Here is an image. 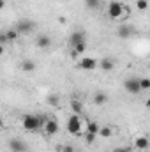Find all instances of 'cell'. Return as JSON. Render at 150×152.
<instances>
[{
  "label": "cell",
  "instance_id": "obj_1",
  "mask_svg": "<svg viewBox=\"0 0 150 152\" xmlns=\"http://www.w3.org/2000/svg\"><path fill=\"white\" fill-rule=\"evenodd\" d=\"M44 124H46V117H37V115H25L23 117V127L27 131H37Z\"/></svg>",
  "mask_w": 150,
  "mask_h": 152
},
{
  "label": "cell",
  "instance_id": "obj_2",
  "mask_svg": "<svg viewBox=\"0 0 150 152\" xmlns=\"http://www.w3.org/2000/svg\"><path fill=\"white\" fill-rule=\"evenodd\" d=\"M14 28H16L18 34H30V32L36 30V21H32V20H28V18H21V20L16 21Z\"/></svg>",
  "mask_w": 150,
  "mask_h": 152
},
{
  "label": "cell",
  "instance_id": "obj_3",
  "mask_svg": "<svg viewBox=\"0 0 150 152\" xmlns=\"http://www.w3.org/2000/svg\"><path fill=\"white\" fill-rule=\"evenodd\" d=\"M124 88L129 92V94H133V96H136V94H140V92H143V88H141V80L140 78H127L125 81H124Z\"/></svg>",
  "mask_w": 150,
  "mask_h": 152
},
{
  "label": "cell",
  "instance_id": "obj_4",
  "mask_svg": "<svg viewBox=\"0 0 150 152\" xmlns=\"http://www.w3.org/2000/svg\"><path fill=\"white\" fill-rule=\"evenodd\" d=\"M67 131L74 136L81 134V122H79V117L78 115H71L69 120H67Z\"/></svg>",
  "mask_w": 150,
  "mask_h": 152
},
{
  "label": "cell",
  "instance_id": "obj_5",
  "mask_svg": "<svg viewBox=\"0 0 150 152\" xmlns=\"http://www.w3.org/2000/svg\"><path fill=\"white\" fill-rule=\"evenodd\" d=\"M108 14H110V18H113V20L120 18V16L124 14V4H122V2H117V0H113L111 4L108 5Z\"/></svg>",
  "mask_w": 150,
  "mask_h": 152
},
{
  "label": "cell",
  "instance_id": "obj_6",
  "mask_svg": "<svg viewBox=\"0 0 150 152\" xmlns=\"http://www.w3.org/2000/svg\"><path fill=\"white\" fill-rule=\"evenodd\" d=\"M97 66H99V62H97L95 58H92V57H83V58L79 60V64H78V67L83 69V71H92V69H95Z\"/></svg>",
  "mask_w": 150,
  "mask_h": 152
},
{
  "label": "cell",
  "instance_id": "obj_7",
  "mask_svg": "<svg viewBox=\"0 0 150 152\" xmlns=\"http://www.w3.org/2000/svg\"><path fill=\"white\" fill-rule=\"evenodd\" d=\"M81 42H87V37H85V32H81V30H76L71 34V37H69V46L71 48H76L78 44H81Z\"/></svg>",
  "mask_w": 150,
  "mask_h": 152
},
{
  "label": "cell",
  "instance_id": "obj_8",
  "mask_svg": "<svg viewBox=\"0 0 150 152\" xmlns=\"http://www.w3.org/2000/svg\"><path fill=\"white\" fill-rule=\"evenodd\" d=\"M9 147H11L12 152H27V143H25L23 140H18V138L11 140V142H9Z\"/></svg>",
  "mask_w": 150,
  "mask_h": 152
},
{
  "label": "cell",
  "instance_id": "obj_9",
  "mask_svg": "<svg viewBox=\"0 0 150 152\" xmlns=\"http://www.w3.org/2000/svg\"><path fill=\"white\" fill-rule=\"evenodd\" d=\"M36 44H37V48H42V50H48L50 46H51V39L48 34H39L37 39H36Z\"/></svg>",
  "mask_w": 150,
  "mask_h": 152
},
{
  "label": "cell",
  "instance_id": "obj_10",
  "mask_svg": "<svg viewBox=\"0 0 150 152\" xmlns=\"http://www.w3.org/2000/svg\"><path fill=\"white\" fill-rule=\"evenodd\" d=\"M44 133L50 134V136L57 134V133H58V122H57V120H46V124H44Z\"/></svg>",
  "mask_w": 150,
  "mask_h": 152
},
{
  "label": "cell",
  "instance_id": "obj_11",
  "mask_svg": "<svg viewBox=\"0 0 150 152\" xmlns=\"http://www.w3.org/2000/svg\"><path fill=\"white\" fill-rule=\"evenodd\" d=\"M133 32H134V28H133L131 25H125V23H124V25L118 28L117 34H118V37L120 39H129L131 36H133Z\"/></svg>",
  "mask_w": 150,
  "mask_h": 152
},
{
  "label": "cell",
  "instance_id": "obj_12",
  "mask_svg": "<svg viewBox=\"0 0 150 152\" xmlns=\"http://www.w3.org/2000/svg\"><path fill=\"white\" fill-rule=\"evenodd\" d=\"M99 67H101L103 71H113V69H115V58H110V57L103 58V60L99 62Z\"/></svg>",
  "mask_w": 150,
  "mask_h": 152
},
{
  "label": "cell",
  "instance_id": "obj_13",
  "mask_svg": "<svg viewBox=\"0 0 150 152\" xmlns=\"http://www.w3.org/2000/svg\"><path fill=\"white\" fill-rule=\"evenodd\" d=\"M21 69H23L25 73H32V71L36 69L34 60H23V62H21Z\"/></svg>",
  "mask_w": 150,
  "mask_h": 152
},
{
  "label": "cell",
  "instance_id": "obj_14",
  "mask_svg": "<svg viewBox=\"0 0 150 152\" xmlns=\"http://www.w3.org/2000/svg\"><path fill=\"white\" fill-rule=\"evenodd\" d=\"M134 145H136L138 149H141V151H145V149H149V140H147L145 136H140V138H136V142H134Z\"/></svg>",
  "mask_w": 150,
  "mask_h": 152
},
{
  "label": "cell",
  "instance_id": "obj_15",
  "mask_svg": "<svg viewBox=\"0 0 150 152\" xmlns=\"http://www.w3.org/2000/svg\"><path fill=\"white\" fill-rule=\"evenodd\" d=\"M106 101H108V97H106L104 92H97V94L94 96V103H95V104H106Z\"/></svg>",
  "mask_w": 150,
  "mask_h": 152
},
{
  "label": "cell",
  "instance_id": "obj_16",
  "mask_svg": "<svg viewBox=\"0 0 150 152\" xmlns=\"http://www.w3.org/2000/svg\"><path fill=\"white\" fill-rule=\"evenodd\" d=\"M99 126L95 124V122H88V126H87V133H92V134H97L99 136Z\"/></svg>",
  "mask_w": 150,
  "mask_h": 152
},
{
  "label": "cell",
  "instance_id": "obj_17",
  "mask_svg": "<svg viewBox=\"0 0 150 152\" xmlns=\"http://www.w3.org/2000/svg\"><path fill=\"white\" fill-rule=\"evenodd\" d=\"M20 34L16 32V28H11V30H7L5 34H4V37H5V41H14V39L18 37Z\"/></svg>",
  "mask_w": 150,
  "mask_h": 152
},
{
  "label": "cell",
  "instance_id": "obj_18",
  "mask_svg": "<svg viewBox=\"0 0 150 152\" xmlns=\"http://www.w3.org/2000/svg\"><path fill=\"white\" fill-rule=\"evenodd\" d=\"M85 5L88 9H97L101 5V0H85Z\"/></svg>",
  "mask_w": 150,
  "mask_h": 152
},
{
  "label": "cell",
  "instance_id": "obj_19",
  "mask_svg": "<svg viewBox=\"0 0 150 152\" xmlns=\"http://www.w3.org/2000/svg\"><path fill=\"white\" fill-rule=\"evenodd\" d=\"M71 108H73V110H74V113H81V112H83V106H81V103H79V101H71Z\"/></svg>",
  "mask_w": 150,
  "mask_h": 152
},
{
  "label": "cell",
  "instance_id": "obj_20",
  "mask_svg": "<svg viewBox=\"0 0 150 152\" xmlns=\"http://www.w3.org/2000/svg\"><path fill=\"white\" fill-rule=\"evenodd\" d=\"M58 101H60V99H58V96H57V94H50V96H48V103H50L51 106H57V104H58Z\"/></svg>",
  "mask_w": 150,
  "mask_h": 152
},
{
  "label": "cell",
  "instance_id": "obj_21",
  "mask_svg": "<svg viewBox=\"0 0 150 152\" xmlns=\"http://www.w3.org/2000/svg\"><path fill=\"white\" fill-rule=\"evenodd\" d=\"M99 136H103V138L111 136V129H110V127H101V129H99Z\"/></svg>",
  "mask_w": 150,
  "mask_h": 152
},
{
  "label": "cell",
  "instance_id": "obj_22",
  "mask_svg": "<svg viewBox=\"0 0 150 152\" xmlns=\"http://www.w3.org/2000/svg\"><path fill=\"white\" fill-rule=\"evenodd\" d=\"M136 7H138L140 11H145V9H149V2H147V0H138V2H136Z\"/></svg>",
  "mask_w": 150,
  "mask_h": 152
},
{
  "label": "cell",
  "instance_id": "obj_23",
  "mask_svg": "<svg viewBox=\"0 0 150 152\" xmlns=\"http://www.w3.org/2000/svg\"><path fill=\"white\" fill-rule=\"evenodd\" d=\"M85 50H87V42H81L74 48V53H85Z\"/></svg>",
  "mask_w": 150,
  "mask_h": 152
},
{
  "label": "cell",
  "instance_id": "obj_24",
  "mask_svg": "<svg viewBox=\"0 0 150 152\" xmlns=\"http://www.w3.org/2000/svg\"><path fill=\"white\" fill-rule=\"evenodd\" d=\"M141 88L143 90H150V80L149 78H141Z\"/></svg>",
  "mask_w": 150,
  "mask_h": 152
},
{
  "label": "cell",
  "instance_id": "obj_25",
  "mask_svg": "<svg viewBox=\"0 0 150 152\" xmlns=\"http://www.w3.org/2000/svg\"><path fill=\"white\" fill-rule=\"evenodd\" d=\"M95 136H97V134H92V133H87V131H85V140H87V143H92V142L95 140Z\"/></svg>",
  "mask_w": 150,
  "mask_h": 152
},
{
  "label": "cell",
  "instance_id": "obj_26",
  "mask_svg": "<svg viewBox=\"0 0 150 152\" xmlns=\"http://www.w3.org/2000/svg\"><path fill=\"white\" fill-rule=\"evenodd\" d=\"M113 152H131V149L129 147H118V149H115Z\"/></svg>",
  "mask_w": 150,
  "mask_h": 152
},
{
  "label": "cell",
  "instance_id": "obj_27",
  "mask_svg": "<svg viewBox=\"0 0 150 152\" xmlns=\"http://www.w3.org/2000/svg\"><path fill=\"white\" fill-rule=\"evenodd\" d=\"M62 152H74V151H73V147H71V145H64Z\"/></svg>",
  "mask_w": 150,
  "mask_h": 152
},
{
  "label": "cell",
  "instance_id": "obj_28",
  "mask_svg": "<svg viewBox=\"0 0 150 152\" xmlns=\"http://www.w3.org/2000/svg\"><path fill=\"white\" fill-rule=\"evenodd\" d=\"M145 106H147V108H150V99L147 101V104H145Z\"/></svg>",
  "mask_w": 150,
  "mask_h": 152
}]
</instances>
